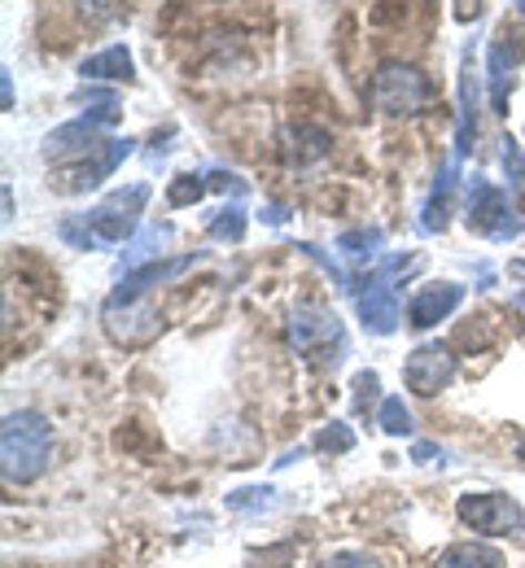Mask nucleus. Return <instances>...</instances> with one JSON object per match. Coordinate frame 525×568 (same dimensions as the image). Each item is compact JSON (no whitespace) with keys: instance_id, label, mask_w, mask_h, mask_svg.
Wrapping results in <instances>:
<instances>
[{"instance_id":"3","label":"nucleus","mask_w":525,"mask_h":568,"mask_svg":"<svg viewBox=\"0 0 525 568\" xmlns=\"http://www.w3.org/2000/svg\"><path fill=\"white\" fill-rule=\"evenodd\" d=\"M430 101H434V79L421 71V67L385 62V67L373 74V105L381 114H390V119L421 114Z\"/></svg>"},{"instance_id":"10","label":"nucleus","mask_w":525,"mask_h":568,"mask_svg":"<svg viewBox=\"0 0 525 568\" xmlns=\"http://www.w3.org/2000/svg\"><path fill=\"white\" fill-rule=\"evenodd\" d=\"M132 144L137 141H128V136H123V141H105L92 162L83 158L79 166H71V171L62 175V184H58V189H62V193H88V189H97L105 175H114V166H119L123 158H132Z\"/></svg>"},{"instance_id":"30","label":"nucleus","mask_w":525,"mask_h":568,"mask_svg":"<svg viewBox=\"0 0 525 568\" xmlns=\"http://www.w3.org/2000/svg\"><path fill=\"white\" fill-rule=\"evenodd\" d=\"M376 389H381L376 372H360V376H355V403H360V407H368V403H373Z\"/></svg>"},{"instance_id":"8","label":"nucleus","mask_w":525,"mask_h":568,"mask_svg":"<svg viewBox=\"0 0 525 568\" xmlns=\"http://www.w3.org/2000/svg\"><path fill=\"white\" fill-rule=\"evenodd\" d=\"M403 381H407V389L412 394H421V398H434L438 389H447L451 381H455V355H451L447 346H416L407 363H403Z\"/></svg>"},{"instance_id":"18","label":"nucleus","mask_w":525,"mask_h":568,"mask_svg":"<svg viewBox=\"0 0 525 568\" xmlns=\"http://www.w3.org/2000/svg\"><path fill=\"white\" fill-rule=\"evenodd\" d=\"M166 241H171V227H166V223H150V227L123 250V272H141V267H150V258L162 254Z\"/></svg>"},{"instance_id":"24","label":"nucleus","mask_w":525,"mask_h":568,"mask_svg":"<svg viewBox=\"0 0 525 568\" xmlns=\"http://www.w3.org/2000/svg\"><path fill=\"white\" fill-rule=\"evenodd\" d=\"M499 162H504V171H508V189H513L517 197H525V153L513 136L499 141Z\"/></svg>"},{"instance_id":"1","label":"nucleus","mask_w":525,"mask_h":568,"mask_svg":"<svg viewBox=\"0 0 525 568\" xmlns=\"http://www.w3.org/2000/svg\"><path fill=\"white\" fill-rule=\"evenodd\" d=\"M53 455V425L40 412H13L0 428V459H4V481L27 486L49 468Z\"/></svg>"},{"instance_id":"20","label":"nucleus","mask_w":525,"mask_h":568,"mask_svg":"<svg viewBox=\"0 0 525 568\" xmlns=\"http://www.w3.org/2000/svg\"><path fill=\"white\" fill-rule=\"evenodd\" d=\"M337 250L355 263H368L376 250H381V227H355V232H342L337 236Z\"/></svg>"},{"instance_id":"14","label":"nucleus","mask_w":525,"mask_h":568,"mask_svg":"<svg viewBox=\"0 0 525 568\" xmlns=\"http://www.w3.org/2000/svg\"><path fill=\"white\" fill-rule=\"evenodd\" d=\"M193 263H198L193 254H184V258H166V263H158V258H153L150 267H141V272H128V281L114 288V297H145L153 284L184 276V272H189Z\"/></svg>"},{"instance_id":"12","label":"nucleus","mask_w":525,"mask_h":568,"mask_svg":"<svg viewBox=\"0 0 525 568\" xmlns=\"http://www.w3.org/2000/svg\"><path fill=\"white\" fill-rule=\"evenodd\" d=\"M464 302V284H430V288H421L416 297H412V306H407V324L412 328H434L438 320H447L451 311Z\"/></svg>"},{"instance_id":"34","label":"nucleus","mask_w":525,"mask_h":568,"mask_svg":"<svg viewBox=\"0 0 525 568\" xmlns=\"http://www.w3.org/2000/svg\"><path fill=\"white\" fill-rule=\"evenodd\" d=\"M263 219H267V223H285L290 214H285V206H267V214H263Z\"/></svg>"},{"instance_id":"28","label":"nucleus","mask_w":525,"mask_h":568,"mask_svg":"<svg viewBox=\"0 0 525 568\" xmlns=\"http://www.w3.org/2000/svg\"><path fill=\"white\" fill-rule=\"evenodd\" d=\"M294 560V542H281V547H267V551H254L245 568H290Z\"/></svg>"},{"instance_id":"9","label":"nucleus","mask_w":525,"mask_h":568,"mask_svg":"<svg viewBox=\"0 0 525 568\" xmlns=\"http://www.w3.org/2000/svg\"><path fill=\"white\" fill-rule=\"evenodd\" d=\"M360 284H368V293H360V320H364V328L373 337H390L398 328V320H403V306L394 297V284L385 281V276H376V272L364 276Z\"/></svg>"},{"instance_id":"17","label":"nucleus","mask_w":525,"mask_h":568,"mask_svg":"<svg viewBox=\"0 0 525 568\" xmlns=\"http://www.w3.org/2000/svg\"><path fill=\"white\" fill-rule=\"evenodd\" d=\"M473 105H477V88H473V58H464V71H460V132H455V158H464V153L473 149V136H477Z\"/></svg>"},{"instance_id":"35","label":"nucleus","mask_w":525,"mask_h":568,"mask_svg":"<svg viewBox=\"0 0 525 568\" xmlns=\"http://www.w3.org/2000/svg\"><path fill=\"white\" fill-rule=\"evenodd\" d=\"M513 306H517V311L525 315V293H517V297H513Z\"/></svg>"},{"instance_id":"33","label":"nucleus","mask_w":525,"mask_h":568,"mask_svg":"<svg viewBox=\"0 0 525 568\" xmlns=\"http://www.w3.org/2000/svg\"><path fill=\"white\" fill-rule=\"evenodd\" d=\"M0 97H4V110H13V79H9V71H0Z\"/></svg>"},{"instance_id":"21","label":"nucleus","mask_w":525,"mask_h":568,"mask_svg":"<svg viewBox=\"0 0 525 568\" xmlns=\"http://www.w3.org/2000/svg\"><path fill=\"white\" fill-rule=\"evenodd\" d=\"M245 211H241V202H232V206H224V211L211 214V223H206V232L215 236V241H241L245 236Z\"/></svg>"},{"instance_id":"4","label":"nucleus","mask_w":525,"mask_h":568,"mask_svg":"<svg viewBox=\"0 0 525 568\" xmlns=\"http://www.w3.org/2000/svg\"><path fill=\"white\" fill-rule=\"evenodd\" d=\"M145 202H150V184L114 189L105 202H97L92 211L83 214V223H88L92 241H97V245H119V241H128V236L137 232V223H141Z\"/></svg>"},{"instance_id":"25","label":"nucleus","mask_w":525,"mask_h":568,"mask_svg":"<svg viewBox=\"0 0 525 568\" xmlns=\"http://www.w3.org/2000/svg\"><path fill=\"white\" fill-rule=\"evenodd\" d=\"M232 511H272L276 507V490L272 486H245V490H232L228 495Z\"/></svg>"},{"instance_id":"32","label":"nucleus","mask_w":525,"mask_h":568,"mask_svg":"<svg viewBox=\"0 0 525 568\" xmlns=\"http://www.w3.org/2000/svg\"><path fill=\"white\" fill-rule=\"evenodd\" d=\"M412 459L430 464V459H443V450H438V446H430V442H416V446H412Z\"/></svg>"},{"instance_id":"11","label":"nucleus","mask_w":525,"mask_h":568,"mask_svg":"<svg viewBox=\"0 0 525 568\" xmlns=\"http://www.w3.org/2000/svg\"><path fill=\"white\" fill-rule=\"evenodd\" d=\"M525 58V40L517 36H508V31H499L495 36V44H491V105H495V114H508V92H513V67Z\"/></svg>"},{"instance_id":"29","label":"nucleus","mask_w":525,"mask_h":568,"mask_svg":"<svg viewBox=\"0 0 525 568\" xmlns=\"http://www.w3.org/2000/svg\"><path fill=\"white\" fill-rule=\"evenodd\" d=\"M206 184H211L215 193H232V197H245V193H250V184H245L241 175H232V171H211Z\"/></svg>"},{"instance_id":"6","label":"nucleus","mask_w":525,"mask_h":568,"mask_svg":"<svg viewBox=\"0 0 525 568\" xmlns=\"http://www.w3.org/2000/svg\"><path fill=\"white\" fill-rule=\"evenodd\" d=\"M101 324H105L110 342H119L128 351L150 346L153 337L162 333V320H158V311H153L145 297H114L110 293L105 306H101Z\"/></svg>"},{"instance_id":"7","label":"nucleus","mask_w":525,"mask_h":568,"mask_svg":"<svg viewBox=\"0 0 525 568\" xmlns=\"http://www.w3.org/2000/svg\"><path fill=\"white\" fill-rule=\"evenodd\" d=\"M460 520L486 538H508V534H522L525 529V511L517 498L508 495H464L460 498Z\"/></svg>"},{"instance_id":"26","label":"nucleus","mask_w":525,"mask_h":568,"mask_svg":"<svg viewBox=\"0 0 525 568\" xmlns=\"http://www.w3.org/2000/svg\"><path fill=\"white\" fill-rule=\"evenodd\" d=\"M290 136L302 144H294V153H299V162H315V158H324L329 153V132H320V128H306V123H299V128H290Z\"/></svg>"},{"instance_id":"5","label":"nucleus","mask_w":525,"mask_h":568,"mask_svg":"<svg viewBox=\"0 0 525 568\" xmlns=\"http://www.w3.org/2000/svg\"><path fill=\"white\" fill-rule=\"evenodd\" d=\"M468 227L482 232L486 241H517V236H522V219L513 211L508 193L495 189V184L482 180V175L468 180Z\"/></svg>"},{"instance_id":"27","label":"nucleus","mask_w":525,"mask_h":568,"mask_svg":"<svg viewBox=\"0 0 525 568\" xmlns=\"http://www.w3.org/2000/svg\"><path fill=\"white\" fill-rule=\"evenodd\" d=\"M315 446H320V450H333V455H346V450L355 446V433H351L346 425H337V420H333L329 428H320Z\"/></svg>"},{"instance_id":"19","label":"nucleus","mask_w":525,"mask_h":568,"mask_svg":"<svg viewBox=\"0 0 525 568\" xmlns=\"http://www.w3.org/2000/svg\"><path fill=\"white\" fill-rule=\"evenodd\" d=\"M434 568H504V556L495 547H482V542H455L438 556Z\"/></svg>"},{"instance_id":"22","label":"nucleus","mask_w":525,"mask_h":568,"mask_svg":"<svg viewBox=\"0 0 525 568\" xmlns=\"http://www.w3.org/2000/svg\"><path fill=\"white\" fill-rule=\"evenodd\" d=\"M206 175H193V171H184V175H175L171 180V189H166V202L171 206H193V202H202L206 197Z\"/></svg>"},{"instance_id":"36","label":"nucleus","mask_w":525,"mask_h":568,"mask_svg":"<svg viewBox=\"0 0 525 568\" xmlns=\"http://www.w3.org/2000/svg\"><path fill=\"white\" fill-rule=\"evenodd\" d=\"M513 9H517V18H525V0H513Z\"/></svg>"},{"instance_id":"13","label":"nucleus","mask_w":525,"mask_h":568,"mask_svg":"<svg viewBox=\"0 0 525 568\" xmlns=\"http://www.w3.org/2000/svg\"><path fill=\"white\" fill-rule=\"evenodd\" d=\"M97 123L92 119H75V123H62L58 132H49L44 136V158H53V162H67V158H88V153H97L101 144H97Z\"/></svg>"},{"instance_id":"23","label":"nucleus","mask_w":525,"mask_h":568,"mask_svg":"<svg viewBox=\"0 0 525 568\" xmlns=\"http://www.w3.org/2000/svg\"><path fill=\"white\" fill-rule=\"evenodd\" d=\"M376 425L385 428L390 437H407V433H412V412L403 407V398H381V407H376Z\"/></svg>"},{"instance_id":"16","label":"nucleus","mask_w":525,"mask_h":568,"mask_svg":"<svg viewBox=\"0 0 525 568\" xmlns=\"http://www.w3.org/2000/svg\"><path fill=\"white\" fill-rule=\"evenodd\" d=\"M451 193H455V162H443V171L434 180V193H430V202L421 211V232H447Z\"/></svg>"},{"instance_id":"31","label":"nucleus","mask_w":525,"mask_h":568,"mask_svg":"<svg viewBox=\"0 0 525 568\" xmlns=\"http://www.w3.org/2000/svg\"><path fill=\"white\" fill-rule=\"evenodd\" d=\"M320 568H381L373 560V556H333L329 565H320Z\"/></svg>"},{"instance_id":"37","label":"nucleus","mask_w":525,"mask_h":568,"mask_svg":"<svg viewBox=\"0 0 525 568\" xmlns=\"http://www.w3.org/2000/svg\"><path fill=\"white\" fill-rule=\"evenodd\" d=\"M522 459H525V437H522Z\"/></svg>"},{"instance_id":"2","label":"nucleus","mask_w":525,"mask_h":568,"mask_svg":"<svg viewBox=\"0 0 525 568\" xmlns=\"http://www.w3.org/2000/svg\"><path fill=\"white\" fill-rule=\"evenodd\" d=\"M285 333H290V346L299 355L315 358L324 367H337L346 358V328L333 311L315 306V302H302L294 306V315L285 320Z\"/></svg>"},{"instance_id":"15","label":"nucleus","mask_w":525,"mask_h":568,"mask_svg":"<svg viewBox=\"0 0 525 568\" xmlns=\"http://www.w3.org/2000/svg\"><path fill=\"white\" fill-rule=\"evenodd\" d=\"M83 79H105V83H132L137 79V67H132V53L123 49V44H114V49H101V53H92L83 67H79Z\"/></svg>"}]
</instances>
